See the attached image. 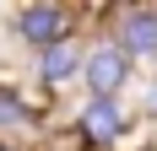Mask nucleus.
<instances>
[{
  "mask_svg": "<svg viewBox=\"0 0 157 151\" xmlns=\"http://www.w3.org/2000/svg\"><path fill=\"white\" fill-rule=\"evenodd\" d=\"M6 22H11V38L33 60L60 49V43H71V38H81V6H65V0H27Z\"/></svg>",
  "mask_w": 157,
  "mask_h": 151,
  "instance_id": "nucleus-1",
  "label": "nucleus"
},
{
  "mask_svg": "<svg viewBox=\"0 0 157 151\" xmlns=\"http://www.w3.org/2000/svg\"><path fill=\"white\" fill-rule=\"evenodd\" d=\"M141 65L130 60L125 49L114 43L109 32L87 38V65H81V97H125L136 87Z\"/></svg>",
  "mask_w": 157,
  "mask_h": 151,
  "instance_id": "nucleus-2",
  "label": "nucleus"
},
{
  "mask_svg": "<svg viewBox=\"0 0 157 151\" xmlns=\"http://www.w3.org/2000/svg\"><path fill=\"white\" fill-rule=\"evenodd\" d=\"M71 124L92 140V151H114L119 140L136 135V108L125 97H81V108L71 113Z\"/></svg>",
  "mask_w": 157,
  "mask_h": 151,
  "instance_id": "nucleus-3",
  "label": "nucleus"
},
{
  "mask_svg": "<svg viewBox=\"0 0 157 151\" xmlns=\"http://www.w3.org/2000/svg\"><path fill=\"white\" fill-rule=\"evenodd\" d=\"M109 38L125 49L141 70H146V65H157V6H119Z\"/></svg>",
  "mask_w": 157,
  "mask_h": 151,
  "instance_id": "nucleus-4",
  "label": "nucleus"
},
{
  "mask_svg": "<svg viewBox=\"0 0 157 151\" xmlns=\"http://www.w3.org/2000/svg\"><path fill=\"white\" fill-rule=\"evenodd\" d=\"M81 65H87V38H71V43H60V49L33 60V81L60 97L65 87H81Z\"/></svg>",
  "mask_w": 157,
  "mask_h": 151,
  "instance_id": "nucleus-5",
  "label": "nucleus"
},
{
  "mask_svg": "<svg viewBox=\"0 0 157 151\" xmlns=\"http://www.w3.org/2000/svg\"><path fill=\"white\" fill-rule=\"evenodd\" d=\"M27 130H33V119H27V103H22V81L0 76V140L16 146V135H27Z\"/></svg>",
  "mask_w": 157,
  "mask_h": 151,
  "instance_id": "nucleus-6",
  "label": "nucleus"
},
{
  "mask_svg": "<svg viewBox=\"0 0 157 151\" xmlns=\"http://www.w3.org/2000/svg\"><path fill=\"white\" fill-rule=\"evenodd\" d=\"M136 124L157 135V76H152V81H141V113H136Z\"/></svg>",
  "mask_w": 157,
  "mask_h": 151,
  "instance_id": "nucleus-7",
  "label": "nucleus"
}]
</instances>
